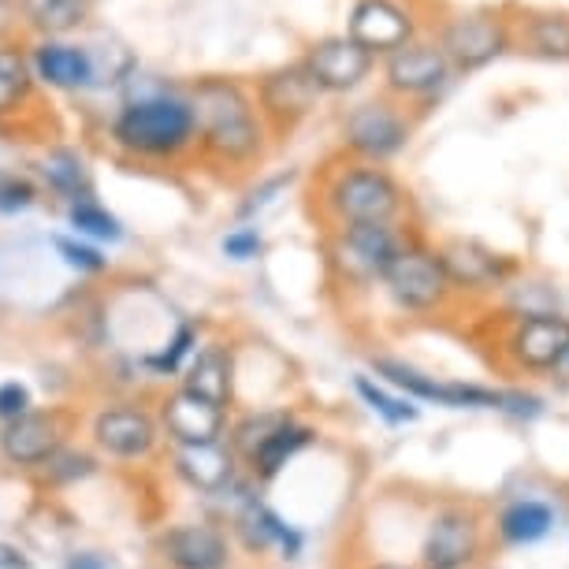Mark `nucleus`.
<instances>
[{
  "label": "nucleus",
  "mask_w": 569,
  "mask_h": 569,
  "mask_svg": "<svg viewBox=\"0 0 569 569\" xmlns=\"http://www.w3.org/2000/svg\"><path fill=\"white\" fill-rule=\"evenodd\" d=\"M198 120V146L220 164H250L264 149V120L250 93L234 79H198L187 93Z\"/></svg>",
  "instance_id": "nucleus-1"
},
{
  "label": "nucleus",
  "mask_w": 569,
  "mask_h": 569,
  "mask_svg": "<svg viewBox=\"0 0 569 569\" xmlns=\"http://www.w3.org/2000/svg\"><path fill=\"white\" fill-rule=\"evenodd\" d=\"M287 421H291L287 413H261V417H250V421H242L239 428H234V443H239L242 455L250 458L253 450L261 447L264 439L272 436L279 425H287Z\"/></svg>",
  "instance_id": "nucleus-33"
},
{
  "label": "nucleus",
  "mask_w": 569,
  "mask_h": 569,
  "mask_svg": "<svg viewBox=\"0 0 569 569\" xmlns=\"http://www.w3.org/2000/svg\"><path fill=\"white\" fill-rule=\"evenodd\" d=\"M320 82L313 79V71L306 68V60L283 63V68L261 74L257 82V109L261 120H268L276 131H291L295 123H302L320 101Z\"/></svg>",
  "instance_id": "nucleus-8"
},
{
  "label": "nucleus",
  "mask_w": 569,
  "mask_h": 569,
  "mask_svg": "<svg viewBox=\"0 0 569 569\" xmlns=\"http://www.w3.org/2000/svg\"><path fill=\"white\" fill-rule=\"evenodd\" d=\"M447 79H450L447 52L439 46H421V41H410L406 49L391 52L388 63H383V82L399 98H428Z\"/></svg>",
  "instance_id": "nucleus-15"
},
{
  "label": "nucleus",
  "mask_w": 569,
  "mask_h": 569,
  "mask_svg": "<svg viewBox=\"0 0 569 569\" xmlns=\"http://www.w3.org/2000/svg\"><path fill=\"white\" fill-rule=\"evenodd\" d=\"M447 264V276L455 283V291H469V295H480V291H499L502 283L513 276V261L502 257L496 250H488L485 242L477 239H455L439 250Z\"/></svg>",
  "instance_id": "nucleus-14"
},
{
  "label": "nucleus",
  "mask_w": 569,
  "mask_h": 569,
  "mask_svg": "<svg viewBox=\"0 0 569 569\" xmlns=\"http://www.w3.org/2000/svg\"><path fill=\"white\" fill-rule=\"evenodd\" d=\"M41 176L60 198H68L71 206L79 201H90L93 198V182H90V171H86V160L74 153V149H52V153L41 160Z\"/></svg>",
  "instance_id": "nucleus-28"
},
{
  "label": "nucleus",
  "mask_w": 569,
  "mask_h": 569,
  "mask_svg": "<svg viewBox=\"0 0 569 569\" xmlns=\"http://www.w3.org/2000/svg\"><path fill=\"white\" fill-rule=\"evenodd\" d=\"M529 41L543 57H569V16H536L529 23Z\"/></svg>",
  "instance_id": "nucleus-31"
},
{
  "label": "nucleus",
  "mask_w": 569,
  "mask_h": 569,
  "mask_svg": "<svg viewBox=\"0 0 569 569\" xmlns=\"http://www.w3.org/2000/svg\"><path fill=\"white\" fill-rule=\"evenodd\" d=\"M30 406V391L23 383H0V417L4 421H19Z\"/></svg>",
  "instance_id": "nucleus-37"
},
{
  "label": "nucleus",
  "mask_w": 569,
  "mask_h": 569,
  "mask_svg": "<svg viewBox=\"0 0 569 569\" xmlns=\"http://www.w3.org/2000/svg\"><path fill=\"white\" fill-rule=\"evenodd\" d=\"M507 358L521 372H555L569 361V320L558 313H525L507 336Z\"/></svg>",
  "instance_id": "nucleus-9"
},
{
  "label": "nucleus",
  "mask_w": 569,
  "mask_h": 569,
  "mask_svg": "<svg viewBox=\"0 0 569 569\" xmlns=\"http://www.w3.org/2000/svg\"><path fill=\"white\" fill-rule=\"evenodd\" d=\"M231 350L212 342V347H201L190 361V372H187V391L201 395V399L223 406L231 399Z\"/></svg>",
  "instance_id": "nucleus-26"
},
{
  "label": "nucleus",
  "mask_w": 569,
  "mask_h": 569,
  "mask_svg": "<svg viewBox=\"0 0 569 569\" xmlns=\"http://www.w3.org/2000/svg\"><path fill=\"white\" fill-rule=\"evenodd\" d=\"M34 198H38L34 182H30L27 176H19V171L0 168V212H4V217L30 209L34 206Z\"/></svg>",
  "instance_id": "nucleus-32"
},
{
  "label": "nucleus",
  "mask_w": 569,
  "mask_h": 569,
  "mask_svg": "<svg viewBox=\"0 0 569 569\" xmlns=\"http://www.w3.org/2000/svg\"><path fill=\"white\" fill-rule=\"evenodd\" d=\"M287 182H291V176H276V179H268V182H264V187H261V190H253V194H250V198H246V201H242L239 217H242V220H250V217H257V212H261V209L268 206V201H272V198L279 194V190H283V187H287Z\"/></svg>",
  "instance_id": "nucleus-38"
},
{
  "label": "nucleus",
  "mask_w": 569,
  "mask_h": 569,
  "mask_svg": "<svg viewBox=\"0 0 569 569\" xmlns=\"http://www.w3.org/2000/svg\"><path fill=\"white\" fill-rule=\"evenodd\" d=\"M34 74L52 90H90L98 86V60L90 46H74L63 38H41L30 49Z\"/></svg>",
  "instance_id": "nucleus-16"
},
{
  "label": "nucleus",
  "mask_w": 569,
  "mask_h": 569,
  "mask_svg": "<svg viewBox=\"0 0 569 569\" xmlns=\"http://www.w3.org/2000/svg\"><path fill=\"white\" fill-rule=\"evenodd\" d=\"M112 138L134 157L171 160L198 142L194 104L179 93H149V98L127 101L112 120Z\"/></svg>",
  "instance_id": "nucleus-2"
},
{
  "label": "nucleus",
  "mask_w": 569,
  "mask_h": 569,
  "mask_svg": "<svg viewBox=\"0 0 569 569\" xmlns=\"http://www.w3.org/2000/svg\"><path fill=\"white\" fill-rule=\"evenodd\" d=\"M57 443V421L41 413H23L19 421H8V428L0 432V450L12 461H19V466H34V461L52 458Z\"/></svg>",
  "instance_id": "nucleus-21"
},
{
  "label": "nucleus",
  "mask_w": 569,
  "mask_h": 569,
  "mask_svg": "<svg viewBox=\"0 0 569 569\" xmlns=\"http://www.w3.org/2000/svg\"><path fill=\"white\" fill-rule=\"evenodd\" d=\"M160 551H164L171 569H228V540L212 525H176L160 536Z\"/></svg>",
  "instance_id": "nucleus-18"
},
{
  "label": "nucleus",
  "mask_w": 569,
  "mask_h": 569,
  "mask_svg": "<svg viewBox=\"0 0 569 569\" xmlns=\"http://www.w3.org/2000/svg\"><path fill=\"white\" fill-rule=\"evenodd\" d=\"M68 220L71 228L79 234H90V239H101V242H120L123 239V228L112 212H104L98 201H79V206L68 209Z\"/></svg>",
  "instance_id": "nucleus-30"
},
{
  "label": "nucleus",
  "mask_w": 569,
  "mask_h": 569,
  "mask_svg": "<svg viewBox=\"0 0 569 569\" xmlns=\"http://www.w3.org/2000/svg\"><path fill=\"white\" fill-rule=\"evenodd\" d=\"M164 428L179 447H198V443H217L223 432V406L201 399L194 391H176L164 402Z\"/></svg>",
  "instance_id": "nucleus-17"
},
{
  "label": "nucleus",
  "mask_w": 569,
  "mask_h": 569,
  "mask_svg": "<svg viewBox=\"0 0 569 569\" xmlns=\"http://www.w3.org/2000/svg\"><path fill=\"white\" fill-rule=\"evenodd\" d=\"M383 291H388L391 306L402 309V313H436L450 302L455 295V283L447 276V264L439 250H428L421 242H406L402 253L395 257V264L383 276Z\"/></svg>",
  "instance_id": "nucleus-6"
},
{
  "label": "nucleus",
  "mask_w": 569,
  "mask_h": 569,
  "mask_svg": "<svg viewBox=\"0 0 569 569\" xmlns=\"http://www.w3.org/2000/svg\"><path fill=\"white\" fill-rule=\"evenodd\" d=\"M325 209L339 228L358 223H395L406 209V194L380 164H353L339 168L325 187Z\"/></svg>",
  "instance_id": "nucleus-4"
},
{
  "label": "nucleus",
  "mask_w": 569,
  "mask_h": 569,
  "mask_svg": "<svg viewBox=\"0 0 569 569\" xmlns=\"http://www.w3.org/2000/svg\"><path fill=\"white\" fill-rule=\"evenodd\" d=\"M302 60H306V68L313 71V79L320 82L325 93L358 90L372 71V52H365L358 41H350L347 34L313 41Z\"/></svg>",
  "instance_id": "nucleus-13"
},
{
  "label": "nucleus",
  "mask_w": 569,
  "mask_h": 569,
  "mask_svg": "<svg viewBox=\"0 0 569 569\" xmlns=\"http://www.w3.org/2000/svg\"><path fill=\"white\" fill-rule=\"evenodd\" d=\"M68 569H109V566H104V558H101V555H90V551H86V555H71V558H68Z\"/></svg>",
  "instance_id": "nucleus-41"
},
{
  "label": "nucleus",
  "mask_w": 569,
  "mask_h": 569,
  "mask_svg": "<svg viewBox=\"0 0 569 569\" xmlns=\"http://www.w3.org/2000/svg\"><path fill=\"white\" fill-rule=\"evenodd\" d=\"M220 250H223V257H231V261H253V257L264 250L261 231H257V228H239V231H231L228 239L220 242Z\"/></svg>",
  "instance_id": "nucleus-36"
},
{
  "label": "nucleus",
  "mask_w": 569,
  "mask_h": 569,
  "mask_svg": "<svg viewBox=\"0 0 569 569\" xmlns=\"http://www.w3.org/2000/svg\"><path fill=\"white\" fill-rule=\"evenodd\" d=\"M480 555V521L466 507H443L428 521L417 569H466Z\"/></svg>",
  "instance_id": "nucleus-10"
},
{
  "label": "nucleus",
  "mask_w": 569,
  "mask_h": 569,
  "mask_svg": "<svg viewBox=\"0 0 569 569\" xmlns=\"http://www.w3.org/2000/svg\"><path fill=\"white\" fill-rule=\"evenodd\" d=\"M510 46V30L499 16H458L439 30V49L447 52L450 68L458 71H477L488 68L491 60L502 57V49Z\"/></svg>",
  "instance_id": "nucleus-11"
},
{
  "label": "nucleus",
  "mask_w": 569,
  "mask_h": 569,
  "mask_svg": "<svg viewBox=\"0 0 569 569\" xmlns=\"http://www.w3.org/2000/svg\"><path fill=\"white\" fill-rule=\"evenodd\" d=\"M347 38L372 57H391L413 41V19L395 0H358L347 23Z\"/></svg>",
  "instance_id": "nucleus-12"
},
{
  "label": "nucleus",
  "mask_w": 569,
  "mask_h": 569,
  "mask_svg": "<svg viewBox=\"0 0 569 569\" xmlns=\"http://www.w3.org/2000/svg\"><path fill=\"white\" fill-rule=\"evenodd\" d=\"M176 469H179V477L187 480L190 488L217 496V491L231 488V480H234V455H231L228 447H220V439H217V443L179 447Z\"/></svg>",
  "instance_id": "nucleus-20"
},
{
  "label": "nucleus",
  "mask_w": 569,
  "mask_h": 569,
  "mask_svg": "<svg viewBox=\"0 0 569 569\" xmlns=\"http://www.w3.org/2000/svg\"><path fill=\"white\" fill-rule=\"evenodd\" d=\"M499 540L507 547H529L540 543L555 529V510L543 499H513L496 521Z\"/></svg>",
  "instance_id": "nucleus-24"
},
{
  "label": "nucleus",
  "mask_w": 569,
  "mask_h": 569,
  "mask_svg": "<svg viewBox=\"0 0 569 569\" xmlns=\"http://www.w3.org/2000/svg\"><path fill=\"white\" fill-rule=\"evenodd\" d=\"M52 246H57L63 261H68L71 268H79V272H104V264H109L98 250H93V246L74 242V239H63V234H57V239H52Z\"/></svg>",
  "instance_id": "nucleus-34"
},
{
  "label": "nucleus",
  "mask_w": 569,
  "mask_h": 569,
  "mask_svg": "<svg viewBox=\"0 0 569 569\" xmlns=\"http://www.w3.org/2000/svg\"><path fill=\"white\" fill-rule=\"evenodd\" d=\"M19 23H23V12H19V0H0V46L16 41Z\"/></svg>",
  "instance_id": "nucleus-39"
},
{
  "label": "nucleus",
  "mask_w": 569,
  "mask_h": 569,
  "mask_svg": "<svg viewBox=\"0 0 569 569\" xmlns=\"http://www.w3.org/2000/svg\"><path fill=\"white\" fill-rule=\"evenodd\" d=\"M358 395H361V402L369 406L372 413H380L388 425H413L417 417H421V410H417V402L413 399H406V395H391V391H383L380 383L369 380V376H358Z\"/></svg>",
  "instance_id": "nucleus-29"
},
{
  "label": "nucleus",
  "mask_w": 569,
  "mask_h": 569,
  "mask_svg": "<svg viewBox=\"0 0 569 569\" xmlns=\"http://www.w3.org/2000/svg\"><path fill=\"white\" fill-rule=\"evenodd\" d=\"M313 428H306V425H298L295 417L287 425H279L272 436L264 439L261 447L250 455V469H253V477L257 480H276L279 472L287 469V461H295L302 450L313 443Z\"/></svg>",
  "instance_id": "nucleus-25"
},
{
  "label": "nucleus",
  "mask_w": 569,
  "mask_h": 569,
  "mask_svg": "<svg viewBox=\"0 0 569 569\" xmlns=\"http://www.w3.org/2000/svg\"><path fill=\"white\" fill-rule=\"evenodd\" d=\"M369 569H410V566H399V562H376Z\"/></svg>",
  "instance_id": "nucleus-42"
},
{
  "label": "nucleus",
  "mask_w": 569,
  "mask_h": 569,
  "mask_svg": "<svg viewBox=\"0 0 569 569\" xmlns=\"http://www.w3.org/2000/svg\"><path fill=\"white\" fill-rule=\"evenodd\" d=\"M402 231L395 223H358V228H339L328 242V264L347 287H372L383 283L395 257L402 253Z\"/></svg>",
  "instance_id": "nucleus-5"
},
{
  "label": "nucleus",
  "mask_w": 569,
  "mask_h": 569,
  "mask_svg": "<svg viewBox=\"0 0 569 569\" xmlns=\"http://www.w3.org/2000/svg\"><path fill=\"white\" fill-rule=\"evenodd\" d=\"M34 63H30V52L19 46V41H8L0 46V116L16 112L30 93H34Z\"/></svg>",
  "instance_id": "nucleus-27"
},
{
  "label": "nucleus",
  "mask_w": 569,
  "mask_h": 569,
  "mask_svg": "<svg viewBox=\"0 0 569 569\" xmlns=\"http://www.w3.org/2000/svg\"><path fill=\"white\" fill-rule=\"evenodd\" d=\"M239 532L246 547H253V551H264V547H279L283 558H298L302 551V532H295L291 525H287L279 513H272L264 507V502L250 499L239 513Z\"/></svg>",
  "instance_id": "nucleus-23"
},
{
  "label": "nucleus",
  "mask_w": 569,
  "mask_h": 569,
  "mask_svg": "<svg viewBox=\"0 0 569 569\" xmlns=\"http://www.w3.org/2000/svg\"><path fill=\"white\" fill-rule=\"evenodd\" d=\"M190 347H194V328L182 325V328L176 331V339H171L160 353H153V358H149V369H157V372H176V369H179V361L190 353Z\"/></svg>",
  "instance_id": "nucleus-35"
},
{
  "label": "nucleus",
  "mask_w": 569,
  "mask_h": 569,
  "mask_svg": "<svg viewBox=\"0 0 569 569\" xmlns=\"http://www.w3.org/2000/svg\"><path fill=\"white\" fill-rule=\"evenodd\" d=\"M342 142L365 164H383V160L399 157L410 142V123L391 101H365L350 109L347 123H342Z\"/></svg>",
  "instance_id": "nucleus-7"
},
{
  "label": "nucleus",
  "mask_w": 569,
  "mask_h": 569,
  "mask_svg": "<svg viewBox=\"0 0 569 569\" xmlns=\"http://www.w3.org/2000/svg\"><path fill=\"white\" fill-rule=\"evenodd\" d=\"M93 436L116 458H146L157 443V425L142 410H104L93 425Z\"/></svg>",
  "instance_id": "nucleus-19"
},
{
  "label": "nucleus",
  "mask_w": 569,
  "mask_h": 569,
  "mask_svg": "<svg viewBox=\"0 0 569 569\" xmlns=\"http://www.w3.org/2000/svg\"><path fill=\"white\" fill-rule=\"evenodd\" d=\"M23 27L41 38H68L93 16V0H19Z\"/></svg>",
  "instance_id": "nucleus-22"
},
{
  "label": "nucleus",
  "mask_w": 569,
  "mask_h": 569,
  "mask_svg": "<svg viewBox=\"0 0 569 569\" xmlns=\"http://www.w3.org/2000/svg\"><path fill=\"white\" fill-rule=\"evenodd\" d=\"M372 372L383 383H391L395 391H402L413 402H436L447 410H502L513 417H536L543 410V402L536 395L525 391H496L480 388V383H458V380H436L413 365L391 361V358H372Z\"/></svg>",
  "instance_id": "nucleus-3"
},
{
  "label": "nucleus",
  "mask_w": 569,
  "mask_h": 569,
  "mask_svg": "<svg viewBox=\"0 0 569 569\" xmlns=\"http://www.w3.org/2000/svg\"><path fill=\"white\" fill-rule=\"evenodd\" d=\"M0 569H30V562L23 558V551H16V547L0 543Z\"/></svg>",
  "instance_id": "nucleus-40"
}]
</instances>
